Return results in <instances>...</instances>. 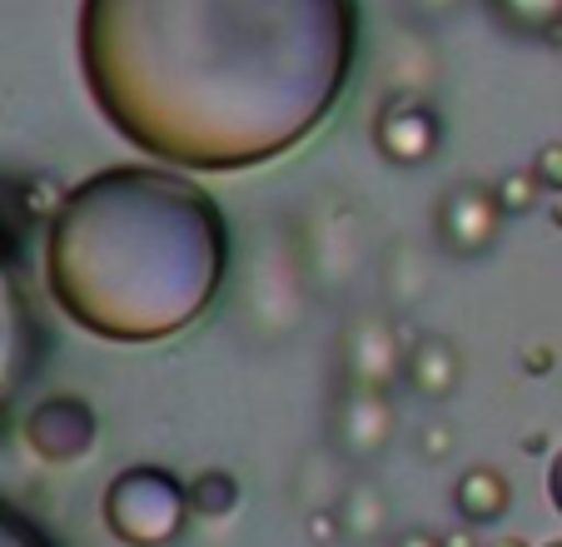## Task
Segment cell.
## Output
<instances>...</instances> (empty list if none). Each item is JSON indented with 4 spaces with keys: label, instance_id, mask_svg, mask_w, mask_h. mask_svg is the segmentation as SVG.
I'll return each mask as SVG.
<instances>
[{
    "label": "cell",
    "instance_id": "cell-10",
    "mask_svg": "<svg viewBox=\"0 0 562 547\" xmlns=\"http://www.w3.org/2000/svg\"><path fill=\"white\" fill-rule=\"evenodd\" d=\"M424 5H453V0H424Z\"/></svg>",
    "mask_w": 562,
    "mask_h": 547
},
{
    "label": "cell",
    "instance_id": "cell-3",
    "mask_svg": "<svg viewBox=\"0 0 562 547\" xmlns=\"http://www.w3.org/2000/svg\"><path fill=\"white\" fill-rule=\"evenodd\" d=\"M180 517H184V493L159 468H135V473L110 483L105 523L115 527L120 543H135V547L170 543L180 533Z\"/></svg>",
    "mask_w": 562,
    "mask_h": 547
},
{
    "label": "cell",
    "instance_id": "cell-5",
    "mask_svg": "<svg viewBox=\"0 0 562 547\" xmlns=\"http://www.w3.org/2000/svg\"><path fill=\"white\" fill-rule=\"evenodd\" d=\"M379 145L389 159H404V165H418V159H428L438 149V120L434 110L414 105V100H404V105H393L389 115L379 120Z\"/></svg>",
    "mask_w": 562,
    "mask_h": 547
},
{
    "label": "cell",
    "instance_id": "cell-6",
    "mask_svg": "<svg viewBox=\"0 0 562 547\" xmlns=\"http://www.w3.org/2000/svg\"><path fill=\"white\" fill-rule=\"evenodd\" d=\"M463 224L473 230V234H468L473 244H477V239H488V234H493V224H498V210H493V200H488L483 190H458L453 200L443 204V234H448V239H453V234L463 230Z\"/></svg>",
    "mask_w": 562,
    "mask_h": 547
},
{
    "label": "cell",
    "instance_id": "cell-7",
    "mask_svg": "<svg viewBox=\"0 0 562 547\" xmlns=\"http://www.w3.org/2000/svg\"><path fill=\"white\" fill-rule=\"evenodd\" d=\"M493 11L513 31H552V25H562V0H493Z\"/></svg>",
    "mask_w": 562,
    "mask_h": 547
},
{
    "label": "cell",
    "instance_id": "cell-9",
    "mask_svg": "<svg viewBox=\"0 0 562 547\" xmlns=\"http://www.w3.org/2000/svg\"><path fill=\"white\" fill-rule=\"evenodd\" d=\"M532 179L538 185H552V190H562V145H548L538 155V169H532Z\"/></svg>",
    "mask_w": 562,
    "mask_h": 547
},
{
    "label": "cell",
    "instance_id": "cell-1",
    "mask_svg": "<svg viewBox=\"0 0 562 547\" xmlns=\"http://www.w3.org/2000/svg\"><path fill=\"white\" fill-rule=\"evenodd\" d=\"M359 31V0H80V70L135 149L234 175L339 110Z\"/></svg>",
    "mask_w": 562,
    "mask_h": 547
},
{
    "label": "cell",
    "instance_id": "cell-4",
    "mask_svg": "<svg viewBox=\"0 0 562 547\" xmlns=\"http://www.w3.org/2000/svg\"><path fill=\"white\" fill-rule=\"evenodd\" d=\"M35 354V319L31 299L21 284V264H15V239L0 230V403L15 393Z\"/></svg>",
    "mask_w": 562,
    "mask_h": 547
},
{
    "label": "cell",
    "instance_id": "cell-2",
    "mask_svg": "<svg viewBox=\"0 0 562 547\" xmlns=\"http://www.w3.org/2000/svg\"><path fill=\"white\" fill-rule=\"evenodd\" d=\"M224 254V214L200 185L155 165H110L55 210L45 279L95 338L155 344L210 309Z\"/></svg>",
    "mask_w": 562,
    "mask_h": 547
},
{
    "label": "cell",
    "instance_id": "cell-8",
    "mask_svg": "<svg viewBox=\"0 0 562 547\" xmlns=\"http://www.w3.org/2000/svg\"><path fill=\"white\" fill-rule=\"evenodd\" d=\"M0 547H55V543L31 513H21L15 503L0 498Z\"/></svg>",
    "mask_w": 562,
    "mask_h": 547
}]
</instances>
